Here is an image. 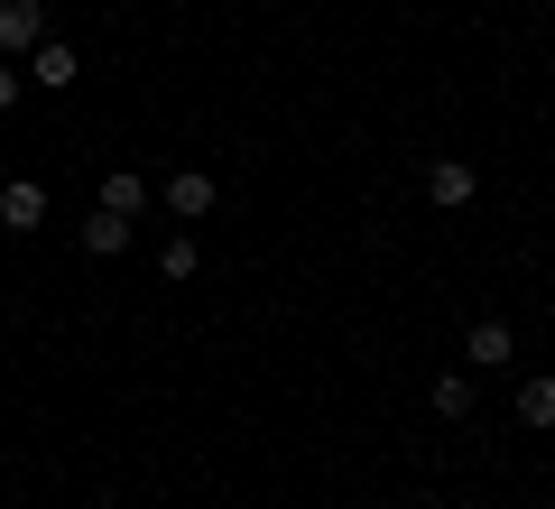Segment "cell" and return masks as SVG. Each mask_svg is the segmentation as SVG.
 Segmentation results:
<instances>
[{"label": "cell", "instance_id": "cell-1", "mask_svg": "<svg viewBox=\"0 0 555 509\" xmlns=\"http://www.w3.org/2000/svg\"><path fill=\"white\" fill-rule=\"evenodd\" d=\"M47 38V0H0V56H28Z\"/></svg>", "mask_w": 555, "mask_h": 509}, {"label": "cell", "instance_id": "cell-2", "mask_svg": "<svg viewBox=\"0 0 555 509\" xmlns=\"http://www.w3.org/2000/svg\"><path fill=\"white\" fill-rule=\"evenodd\" d=\"M0 222H10V232H38V222H47V186L38 177H10V186H0Z\"/></svg>", "mask_w": 555, "mask_h": 509}, {"label": "cell", "instance_id": "cell-3", "mask_svg": "<svg viewBox=\"0 0 555 509\" xmlns=\"http://www.w3.org/2000/svg\"><path fill=\"white\" fill-rule=\"evenodd\" d=\"M75 75H83V65H75V47H65V38H38V47H28V84H47V93H65Z\"/></svg>", "mask_w": 555, "mask_h": 509}, {"label": "cell", "instance_id": "cell-4", "mask_svg": "<svg viewBox=\"0 0 555 509\" xmlns=\"http://www.w3.org/2000/svg\"><path fill=\"white\" fill-rule=\"evenodd\" d=\"M463 353H473V371H500V361H509V353H518V333H509V325H500V315H481V325H473V333H463Z\"/></svg>", "mask_w": 555, "mask_h": 509}, {"label": "cell", "instance_id": "cell-5", "mask_svg": "<svg viewBox=\"0 0 555 509\" xmlns=\"http://www.w3.org/2000/svg\"><path fill=\"white\" fill-rule=\"evenodd\" d=\"M426 195H436L444 214H454V204H473V195H481V177L463 167V157H436V167H426Z\"/></svg>", "mask_w": 555, "mask_h": 509}, {"label": "cell", "instance_id": "cell-6", "mask_svg": "<svg viewBox=\"0 0 555 509\" xmlns=\"http://www.w3.org/2000/svg\"><path fill=\"white\" fill-rule=\"evenodd\" d=\"M102 214L139 222V214H149V177H139V167H112V177H102Z\"/></svg>", "mask_w": 555, "mask_h": 509}, {"label": "cell", "instance_id": "cell-7", "mask_svg": "<svg viewBox=\"0 0 555 509\" xmlns=\"http://www.w3.org/2000/svg\"><path fill=\"white\" fill-rule=\"evenodd\" d=\"M167 214L204 222V214H214V177H204V167H177V177H167Z\"/></svg>", "mask_w": 555, "mask_h": 509}, {"label": "cell", "instance_id": "cell-8", "mask_svg": "<svg viewBox=\"0 0 555 509\" xmlns=\"http://www.w3.org/2000/svg\"><path fill=\"white\" fill-rule=\"evenodd\" d=\"M518 427H537V435L555 427V380H546V371H537V380H518Z\"/></svg>", "mask_w": 555, "mask_h": 509}, {"label": "cell", "instance_id": "cell-9", "mask_svg": "<svg viewBox=\"0 0 555 509\" xmlns=\"http://www.w3.org/2000/svg\"><path fill=\"white\" fill-rule=\"evenodd\" d=\"M83 251H93V259L130 251V222H120V214H93V222H83Z\"/></svg>", "mask_w": 555, "mask_h": 509}, {"label": "cell", "instance_id": "cell-10", "mask_svg": "<svg viewBox=\"0 0 555 509\" xmlns=\"http://www.w3.org/2000/svg\"><path fill=\"white\" fill-rule=\"evenodd\" d=\"M436 417H473V371H444L436 380Z\"/></svg>", "mask_w": 555, "mask_h": 509}, {"label": "cell", "instance_id": "cell-11", "mask_svg": "<svg viewBox=\"0 0 555 509\" xmlns=\"http://www.w3.org/2000/svg\"><path fill=\"white\" fill-rule=\"evenodd\" d=\"M158 278H177V288H185V278H195V241H167V259H158Z\"/></svg>", "mask_w": 555, "mask_h": 509}, {"label": "cell", "instance_id": "cell-12", "mask_svg": "<svg viewBox=\"0 0 555 509\" xmlns=\"http://www.w3.org/2000/svg\"><path fill=\"white\" fill-rule=\"evenodd\" d=\"M10 102H20V65L0 56V112H10Z\"/></svg>", "mask_w": 555, "mask_h": 509}]
</instances>
